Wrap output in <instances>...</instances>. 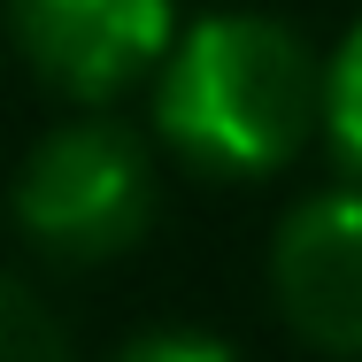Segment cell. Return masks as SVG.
Listing matches in <instances>:
<instances>
[{
	"label": "cell",
	"mask_w": 362,
	"mask_h": 362,
	"mask_svg": "<svg viewBox=\"0 0 362 362\" xmlns=\"http://www.w3.org/2000/svg\"><path fill=\"white\" fill-rule=\"evenodd\" d=\"M270 300L316 355H362V185L308 193L270 239Z\"/></svg>",
	"instance_id": "277c9868"
},
{
	"label": "cell",
	"mask_w": 362,
	"mask_h": 362,
	"mask_svg": "<svg viewBox=\"0 0 362 362\" xmlns=\"http://www.w3.org/2000/svg\"><path fill=\"white\" fill-rule=\"evenodd\" d=\"M124 355H139V362H162V355H185V362H223V355H231V339H216V332H139Z\"/></svg>",
	"instance_id": "52a82bcc"
},
{
	"label": "cell",
	"mask_w": 362,
	"mask_h": 362,
	"mask_svg": "<svg viewBox=\"0 0 362 362\" xmlns=\"http://www.w3.org/2000/svg\"><path fill=\"white\" fill-rule=\"evenodd\" d=\"M332 62L270 16H209L154 70V132L209 177H270L324 132Z\"/></svg>",
	"instance_id": "6da1fadb"
},
{
	"label": "cell",
	"mask_w": 362,
	"mask_h": 362,
	"mask_svg": "<svg viewBox=\"0 0 362 362\" xmlns=\"http://www.w3.org/2000/svg\"><path fill=\"white\" fill-rule=\"evenodd\" d=\"M39 355H62V324L23 278L0 270V362H39Z\"/></svg>",
	"instance_id": "5b68a950"
},
{
	"label": "cell",
	"mask_w": 362,
	"mask_h": 362,
	"mask_svg": "<svg viewBox=\"0 0 362 362\" xmlns=\"http://www.w3.org/2000/svg\"><path fill=\"white\" fill-rule=\"evenodd\" d=\"M324 132L339 146V162L362 177V23L339 39L332 54V100H324Z\"/></svg>",
	"instance_id": "8992f818"
},
{
	"label": "cell",
	"mask_w": 362,
	"mask_h": 362,
	"mask_svg": "<svg viewBox=\"0 0 362 362\" xmlns=\"http://www.w3.org/2000/svg\"><path fill=\"white\" fill-rule=\"evenodd\" d=\"M8 216L54 262H116L154 223V154L108 116H70L23 154Z\"/></svg>",
	"instance_id": "7a4b0ae2"
},
{
	"label": "cell",
	"mask_w": 362,
	"mask_h": 362,
	"mask_svg": "<svg viewBox=\"0 0 362 362\" xmlns=\"http://www.w3.org/2000/svg\"><path fill=\"white\" fill-rule=\"evenodd\" d=\"M0 16L16 54L77 108L139 93L177 47L170 0H0Z\"/></svg>",
	"instance_id": "3957f363"
}]
</instances>
